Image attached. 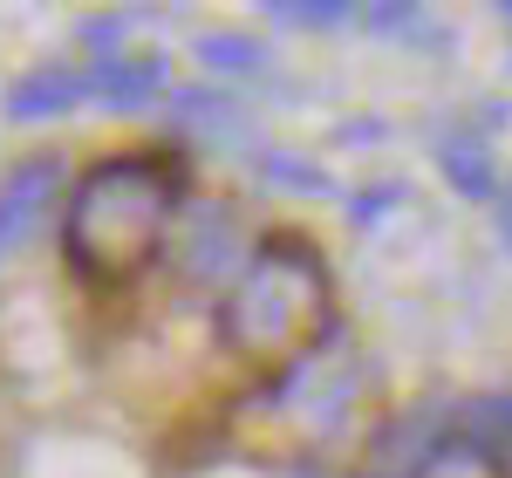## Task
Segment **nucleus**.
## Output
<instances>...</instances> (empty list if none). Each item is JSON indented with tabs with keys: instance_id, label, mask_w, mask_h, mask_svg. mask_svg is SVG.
<instances>
[{
	"instance_id": "obj_14",
	"label": "nucleus",
	"mask_w": 512,
	"mask_h": 478,
	"mask_svg": "<svg viewBox=\"0 0 512 478\" xmlns=\"http://www.w3.org/2000/svg\"><path fill=\"white\" fill-rule=\"evenodd\" d=\"M123 35H130V14H103V21H82V48H89L96 62H117Z\"/></svg>"
},
{
	"instance_id": "obj_12",
	"label": "nucleus",
	"mask_w": 512,
	"mask_h": 478,
	"mask_svg": "<svg viewBox=\"0 0 512 478\" xmlns=\"http://www.w3.org/2000/svg\"><path fill=\"white\" fill-rule=\"evenodd\" d=\"M226 246H233V219H226V212H212V239L198 233L192 253H185L192 280H219V274H226V267H233V253H226Z\"/></svg>"
},
{
	"instance_id": "obj_6",
	"label": "nucleus",
	"mask_w": 512,
	"mask_h": 478,
	"mask_svg": "<svg viewBox=\"0 0 512 478\" xmlns=\"http://www.w3.org/2000/svg\"><path fill=\"white\" fill-rule=\"evenodd\" d=\"M437 171L458 185V199H492L499 205V178H492V164L478 144H437Z\"/></svg>"
},
{
	"instance_id": "obj_3",
	"label": "nucleus",
	"mask_w": 512,
	"mask_h": 478,
	"mask_svg": "<svg viewBox=\"0 0 512 478\" xmlns=\"http://www.w3.org/2000/svg\"><path fill=\"white\" fill-rule=\"evenodd\" d=\"M164 82H171L164 55H117V62H96L89 69V96L110 103V110H137V103L164 96Z\"/></svg>"
},
{
	"instance_id": "obj_15",
	"label": "nucleus",
	"mask_w": 512,
	"mask_h": 478,
	"mask_svg": "<svg viewBox=\"0 0 512 478\" xmlns=\"http://www.w3.org/2000/svg\"><path fill=\"white\" fill-rule=\"evenodd\" d=\"M396 199H403V185H376V192H355V199H349V219H355V226H376V219H383Z\"/></svg>"
},
{
	"instance_id": "obj_1",
	"label": "nucleus",
	"mask_w": 512,
	"mask_h": 478,
	"mask_svg": "<svg viewBox=\"0 0 512 478\" xmlns=\"http://www.w3.org/2000/svg\"><path fill=\"white\" fill-rule=\"evenodd\" d=\"M178 192H185V171L178 158H158V151H123V158H103L69 199V219H62V253L82 280L96 287H123L137 280L164 246V219L178 212Z\"/></svg>"
},
{
	"instance_id": "obj_8",
	"label": "nucleus",
	"mask_w": 512,
	"mask_h": 478,
	"mask_svg": "<svg viewBox=\"0 0 512 478\" xmlns=\"http://www.w3.org/2000/svg\"><path fill=\"white\" fill-rule=\"evenodd\" d=\"M274 28H349L355 7H342V0H267L260 7Z\"/></svg>"
},
{
	"instance_id": "obj_13",
	"label": "nucleus",
	"mask_w": 512,
	"mask_h": 478,
	"mask_svg": "<svg viewBox=\"0 0 512 478\" xmlns=\"http://www.w3.org/2000/svg\"><path fill=\"white\" fill-rule=\"evenodd\" d=\"M178 117H192V123H239V110H233L226 89H178Z\"/></svg>"
},
{
	"instance_id": "obj_16",
	"label": "nucleus",
	"mask_w": 512,
	"mask_h": 478,
	"mask_svg": "<svg viewBox=\"0 0 512 478\" xmlns=\"http://www.w3.org/2000/svg\"><path fill=\"white\" fill-rule=\"evenodd\" d=\"M492 212H499V233H506V246H512V178L499 185V205H492Z\"/></svg>"
},
{
	"instance_id": "obj_11",
	"label": "nucleus",
	"mask_w": 512,
	"mask_h": 478,
	"mask_svg": "<svg viewBox=\"0 0 512 478\" xmlns=\"http://www.w3.org/2000/svg\"><path fill=\"white\" fill-rule=\"evenodd\" d=\"M253 164H260L267 178H280V185H294V192H321V199H335V178H328L321 164H308V158H287V151H253Z\"/></svg>"
},
{
	"instance_id": "obj_10",
	"label": "nucleus",
	"mask_w": 512,
	"mask_h": 478,
	"mask_svg": "<svg viewBox=\"0 0 512 478\" xmlns=\"http://www.w3.org/2000/svg\"><path fill=\"white\" fill-rule=\"evenodd\" d=\"M417 472H424V478H499V465H492L485 451H472L465 438H451V444H437Z\"/></svg>"
},
{
	"instance_id": "obj_2",
	"label": "nucleus",
	"mask_w": 512,
	"mask_h": 478,
	"mask_svg": "<svg viewBox=\"0 0 512 478\" xmlns=\"http://www.w3.org/2000/svg\"><path fill=\"white\" fill-rule=\"evenodd\" d=\"M321 308H328V287L321 267L301 246H260V260L239 274V287L219 308V342L246 362H301L321 335Z\"/></svg>"
},
{
	"instance_id": "obj_5",
	"label": "nucleus",
	"mask_w": 512,
	"mask_h": 478,
	"mask_svg": "<svg viewBox=\"0 0 512 478\" xmlns=\"http://www.w3.org/2000/svg\"><path fill=\"white\" fill-rule=\"evenodd\" d=\"M89 96V69H41L21 89H7V117L14 123H35V117H62Z\"/></svg>"
},
{
	"instance_id": "obj_9",
	"label": "nucleus",
	"mask_w": 512,
	"mask_h": 478,
	"mask_svg": "<svg viewBox=\"0 0 512 478\" xmlns=\"http://www.w3.org/2000/svg\"><path fill=\"white\" fill-rule=\"evenodd\" d=\"M355 21H362V28H376V35H390V41H431V48H444L437 21H424L417 7H362Z\"/></svg>"
},
{
	"instance_id": "obj_4",
	"label": "nucleus",
	"mask_w": 512,
	"mask_h": 478,
	"mask_svg": "<svg viewBox=\"0 0 512 478\" xmlns=\"http://www.w3.org/2000/svg\"><path fill=\"white\" fill-rule=\"evenodd\" d=\"M62 185V158L48 151V158H28L7 185H0V253L14 246V239L35 226V212H41V199Z\"/></svg>"
},
{
	"instance_id": "obj_7",
	"label": "nucleus",
	"mask_w": 512,
	"mask_h": 478,
	"mask_svg": "<svg viewBox=\"0 0 512 478\" xmlns=\"http://www.w3.org/2000/svg\"><path fill=\"white\" fill-rule=\"evenodd\" d=\"M198 62L205 69H226V76H260L267 69V48L246 35H198Z\"/></svg>"
}]
</instances>
